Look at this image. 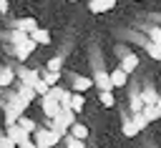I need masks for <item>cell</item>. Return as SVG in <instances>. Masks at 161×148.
<instances>
[{
	"label": "cell",
	"instance_id": "obj_1",
	"mask_svg": "<svg viewBox=\"0 0 161 148\" xmlns=\"http://www.w3.org/2000/svg\"><path fill=\"white\" fill-rule=\"evenodd\" d=\"M30 103H25V100H20L15 93L10 95V100L5 103V125H15L20 118H23V113H25V108H28Z\"/></svg>",
	"mask_w": 161,
	"mask_h": 148
},
{
	"label": "cell",
	"instance_id": "obj_2",
	"mask_svg": "<svg viewBox=\"0 0 161 148\" xmlns=\"http://www.w3.org/2000/svg\"><path fill=\"white\" fill-rule=\"evenodd\" d=\"M73 123H75V113H73V110H60V113L48 123V128H50V130H55L60 138H65Z\"/></svg>",
	"mask_w": 161,
	"mask_h": 148
},
{
	"label": "cell",
	"instance_id": "obj_3",
	"mask_svg": "<svg viewBox=\"0 0 161 148\" xmlns=\"http://www.w3.org/2000/svg\"><path fill=\"white\" fill-rule=\"evenodd\" d=\"M33 140H35L38 148H55V145L60 143V135H58L55 130H50L48 125H43V128H38V130L33 133Z\"/></svg>",
	"mask_w": 161,
	"mask_h": 148
},
{
	"label": "cell",
	"instance_id": "obj_4",
	"mask_svg": "<svg viewBox=\"0 0 161 148\" xmlns=\"http://www.w3.org/2000/svg\"><path fill=\"white\" fill-rule=\"evenodd\" d=\"M18 83H20V85H30V88H35V85L40 83V73L33 70V68H20V70H18Z\"/></svg>",
	"mask_w": 161,
	"mask_h": 148
},
{
	"label": "cell",
	"instance_id": "obj_5",
	"mask_svg": "<svg viewBox=\"0 0 161 148\" xmlns=\"http://www.w3.org/2000/svg\"><path fill=\"white\" fill-rule=\"evenodd\" d=\"M93 88H98V93H111V90H113L108 70H103V68L96 70V75H93Z\"/></svg>",
	"mask_w": 161,
	"mask_h": 148
},
{
	"label": "cell",
	"instance_id": "obj_6",
	"mask_svg": "<svg viewBox=\"0 0 161 148\" xmlns=\"http://www.w3.org/2000/svg\"><path fill=\"white\" fill-rule=\"evenodd\" d=\"M40 108H43V113H45V118H48V120H53V118L60 113V103H58V100H53L50 95H43V98H40Z\"/></svg>",
	"mask_w": 161,
	"mask_h": 148
},
{
	"label": "cell",
	"instance_id": "obj_7",
	"mask_svg": "<svg viewBox=\"0 0 161 148\" xmlns=\"http://www.w3.org/2000/svg\"><path fill=\"white\" fill-rule=\"evenodd\" d=\"M5 138H8V140H13L15 145H20V143H25L30 135H28V133L15 123V125H5Z\"/></svg>",
	"mask_w": 161,
	"mask_h": 148
},
{
	"label": "cell",
	"instance_id": "obj_8",
	"mask_svg": "<svg viewBox=\"0 0 161 148\" xmlns=\"http://www.w3.org/2000/svg\"><path fill=\"white\" fill-rule=\"evenodd\" d=\"M118 68H121L126 75H131V73L138 68V55H136V53H123V55H121V63H118Z\"/></svg>",
	"mask_w": 161,
	"mask_h": 148
},
{
	"label": "cell",
	"instance_id": "obj_9",
	"mask_svg": "<svg viewBox=\"0 0 161 148\" xmlns=\"http://www.w3.org/2000/svg\"><path fill=\"white\" fill-rule=\"evenodd\" d=\"M13 28H15V30H20V33H25V35H30V33H33L35 28H40V25H38V20H35V18H18V20L13 23Z\"/></svg>",
	"mask_w": 161,
	"mask_h": 148
},
{
	"label": "cell",
	"instance_id": "obj_10",
	"mask_svg": "<svg viewBox=\"0 0 161 148\" xmlns=\"http://www.w3.org/2000/svg\"><path fill=\"white\" fill-rule=\"evenodd\" d=\"M113 8H116V0H91V3H88V10L96 13V15L108 13V10H113Z\"/></svg>",
	"mask_w": 161,
	"mask_h": 148
},
{
	"label": "cell",
	"instance_id": "obj_11",
	"mask_svg": "<svg viewBox=\"0 0 161 148\" xmlns=\"http://www.w3.org/2000/svg\"><path fill=\"white\" fill-rule=\"evenodd\" d=\"M35 48H38V45H35V43L28 38L25 43H20V45L15 48V58H18V60H28V58H30V53H33Z\"/></svg>",
	"mask_w": 161,
	"mask_h": 148
},
{
	"label": "cell",
	"instance_id": "obj_12",
	"mask_svg": "<svg viewBox=\"0 0 161 148\" xmlns=\"http://www.w3.org/2000/svg\"><path fill=\"white\" fill-rule=\"evenodd\" d=\"M15 95H18L20 100H25V103H33V100L38 98L35 88H30V85H20V83H18V88H15Z\"/></svg>",
	"mask_w": 161,
	"mask_h": 148
},
{
	"label": "cell",
	"instance_id": "obj_13",
	"mask_svg": "<svg viewBox=\"0 0 161 148\" xmlns=\"http://www.w3.org/2000/svg\"><path fill=\"white\" fill-rule=\"evenodd\" d=\"M30 40H33L35 45H50V33H48L45 28H35V30L30 33Z\"/></svg>",
	"mask_w": 161,
	"mask_h": 148
},
{
	"label": "cell",
	"instance_id": "obj_14",
	"mask_svg": "<svg viewBox=\"0 0 161 148\" xmlns=\"http://www.w3.org/2000/svg\"><path fill=\"white\" fill-rule=\"evenodd\" d=\"M108 75H111V85H113V88H123V85H128V75H126L121 68H113Z\"/></svg>",
	"mask_w": 161,
	"mask_h": 148
},
{
	"label": "cell",
	"instance_id": "obj_15",
	"mask_svg": "<svg viewBox=\"0 0 161 148\" xmlns=\"http://www.w3.org/2000/svg\"><path fill=\"white\" fill-rule=\"evenodd\" d=\"M88 88H93V78H86V75L73 78V93H86Z\"/></svg>",
	"mask_w": 161,
	"mask_h": 148
},
{
	"label": "cell",
	"instance_id": "obj_16",
	"mask_svg": "<svg viewBox=\"0 0 161 148\" xmlns=\"http://www.w3.org/2000/svg\"><path fill=\"white\" fill-rule=\"evenodd\" d=\"M68 135H73V138H78V140H86V138H88V125H83L80 120H75V123L70 125Z\"/></svg>",
	"mask_w": 161,
	"mask_h": 148
},
{
	"label": "cell",
	"instance_id": "obj_17",
	"mask_svg": "<svg viewBox=\"0 0 161 148\" xmlns=\"http://www.w3.org/2000/svg\"><path fill=\"white\" fill-rule=\"evenodd\" d=\"M158 95H161V93H156L153 88H143V90H141L143 105H156V103H158Z\"/></svg>",
	"mask_w": 161,
	"mask_h": 148
},
{
	"label": "cell",
	"instance_id": "obj_18",
	"mask_svg": "<svg viewBox=\"0 0 161 148\" xmlns=\"http://www.w3.org/2000/svg\"><path fill=\"white\" fill-rule=\"evenodd\" d=\"M83 105H86V98H83V93H73V95H70V110L78 115V113L83 110Z\"/></svg>",
	"mask_w": 161,
	"mask_h": 148
},
{
	"label": "cell",
	"instance_id": "obj_19",
	"mask_svg": "<svg viewBox=\"0 0 161 148\" xmlns=\"http://www.w3.org/2000/svg\"><path fill=\"white\" fill-rule=\"evenodd\" d=\"M18 125H20V128H23V130H25V133H28L30 138H33V133L38 130V123H35V120H30V118H25V115H23V118L18 120Z\"/></svg>",
	"mask_w": 161,
	"mask_h": 148
},
{
	"label": "cell",
	"instance_id": "obj_20",
	"mask_svg": "<svg viewBox=\"0 0 161 148\" xmlns=\"http://www.w3.org/2000/svg\"><path fill=\"white\" fill-rule=\"evenodd\" d=\"M40 78H43V83H45L48 88H53V85H58V80H60V73H50V70H43V73H40Z\"/></svg>",
	"mask_w": 161,
	"mask_h": 148
},
{
	"label": "cell",
	"instance_id": "obj_21",
	"mask_svg": "<svg viewBox=\"0 0 161 148\" xmlns=\"http://www.w3.org/2000/svg\"><path fill=\"white\" fill-rule=\"evenodd\" d=\"M141 113L146 115V120H148V123L161 118V110H158V105H143V110H141Z\"/></svg>",
	"mask_w": 161,
	"mask_h": 148
},
{
	"label": "cell",
	"instance_id": "obj_22",
	"mask_svg": "<svg viewBox=\"0 0 161 148\" xmlns=\"http://www.w3.org/2000/svg\"><path fill=\"white\" fill-rule=\"evenodd\" d=\"M131 110H133V113H141V110H143V100H141V90H133V93H131Z\"/></svg>",
	"mask_w": 161,
	"mask_h": 148
},
{
	"label": "cell",
	"instance_id": "obj_23",
	"mask_svg": "<svg viewBox=\"0 0 161 148\" xmlns=\"http://www.w3.org/2000/svg\"><path fill=\"white\" fill-rule=\"evenodd\" d=\"M146 53H148L151 60H161V45H158V43H151V40H148V43H146Z\"/></svg>",
	"mask_w": 161,
	"mask_h": 148
},
{
	"label": "cell",
	"instance_id": "obj_24",
	"mask_svg": "<svg viewBox=\"0 0 161 148\" xmlns=\"http://www.w3.org/2000/svg\"><path fill=\"white\" fill-rule=\"evenodd\" d=\"M98 103H101L103 108H113V105H116V98H113V90H111V93H98Z\"/></svg>",
	"mask_w": 161,
	"mask_h": 148
},
{
	"label": "cell",
	"instance_id": "obj_25",
	"mask_svg": "<svg viewBox=\"0 0 161 148\" xmlns=\"http://www.w3.org/2000/svg\"><path fill=\"white\" fill-rule=\"evenodd\" d=\"M13 80H15V73H13L10 68H3V70H0V88H5V85H10Z\"/></svg>",
	"mask_w": 161,
	"mask_h": 148
},
{
	"label": "cell",
	"instance_id": "obj_26",
	"mask_svg": "<svg viewBox=\"0 0 161 148\" xmlns=\"http://www.w3.org/2000/svg\"><path fill=\"white\" fill-rule=\"evenodd\" d=\"M121 133H123V135H126V138H133V135H136V133H138V128H136V125H133V120H126V123H123V125H121Z\"/></svg>",
	"mask_w": 161,
	"mask_h": 148
},
{
	"label": "cell",
	"instance_id": "obj_27",
	"mask_svg": "<svg viewBox=\"0 0 161 148\" xmlns=\"http://www.w3.org/2000/svg\"><path fill=\"white\" fill-rule=\"evenodd\" d=\"M60 68H63V60L60 58H50L45 63V70H50V73H60Z\"/></svg>",
	"mask_w": 161,
	"mask_h": 148
},
{
	"label": "cell",
	"instance_id": "obj_28",
	"mask_svg": "<svg viewBox=\"0 0 161 148\" xmlns=\"http://www.w3.org/2000/svg\"><path fill=\"white\" fill-rule=\"evenodd\" d=\"M131 120H133V125L138 128V133L148 125V120H146V115H143V113H133V118H131Z\"/></svg>",
	"mask_w": 161,
	"mask_h": 148
},
{
	"label": "cell",
	"instance_id": "obj_29",
	"mask_svg": "<svg viewBox=\"0 0 161 148\" xmlns=\"http://www.w3.org/2000/svg\"><path fill=\"white\" fill-rule=\"evenodd\" d=\"M28 38H30V35H25V33H20V30H15V28H13V33H10V40H13L15 45H20V43H25Z\"/></svg>",
	"mask_w": 161,
	"mask_h": 148
},
{
	"label": "cell",
	"instance_id": "obj_30",
	"mask_svg": "<svg viewBox=\"0 0 161 148\" xmlns=\"http://www.w3.org/2000/svg\"><path fill=\"white\" fill-rule=\"evenodd\" d=\"M148 40H151V43H158V45H161V25H153V28L148 30Z\"/></svg>",
	"mask_w": 161,
	"mask_h": 148
},
{
	"label": "cell",
	"instance_id": "obj_31",
	"mask_svg": "<svg viewBox=\"0 0 161 148\" xmlns=\"http://www.w3.org/2000/svg\"><path fill=\"white\" fill-rule=\"evenodd\" d=\"M65 148H86V143L73 138V135H65Z\"/></svg>",
	"mask_w": 161,
	"mask_h": 148
},
{
	"label": "cell",
	"instance_id": "obj_32",
	"mask_svg": "<svg viewBox=\"0 0 161 148\" xmlns=\"http://www.w3.org/2000/svg\"><path fill=\"white\" fill-rule=\"evenodd\" d=\"M48 95H50L53 100H58V103H60V95H63V88H60V85H53V88L48 90Z\"/></svg>",
	"mask_w": 161,
	"mask_h": 148
},
{
	"label": "cell",
	"instance_id": "obj_33",
	"mask_svg": "<svg viewBox=\"0 0 161 148\" xmlns=\"http://www.w3.org/2000/svg\"><path fill=\"white\" fill-rule=\"evenodd\" d=\"M0 148H18V145H15L13 140H8V138L3 135V138H0Z\"/></svg>",
	"mask_w": 161,
	"mask_h": 148
},
{
	"label": "cell",
	"instance_id": "obj_34",
	"mask_svg": "<svg viewBox=\"0 0 161 148\" xmlns=\"http://www.w3.org/2000/svg\"><path fill=\"white\" fill-rule=\"evenodd\" d=\"M18 148H38V145H35V140H33V138H28V140H25V143H20Z\"/></svg>",
	"mask_w": 161,
	"mask_h": 148
},
{
	"label": "cell",
	"instance_id": "obj_35",
	"mask_svg": "<svg viewBox=\"0 0 161 148\" xmlns=\"http://www.w3.org/2000/svg\"><path fill=\"white\" fill-rule=\"evenodd\" d=\"M8 10H10V3H8V0H0V13H3V15H5V13H8Z\"/></svg>",
	"mask_w": 161,
	"mask_h": 148
},
{
	"label": "cell",
	"instance_id": "obj_36",
	"mask_svg": "<svg viewBox=\"0 0 161 148\" xmlns=\"http://www.w3.org/2000/svg\"><path fill=\"white\" fill-rule=\"evenodd\" d=\"M156 105H158V110H161V95H158V103H156Z\"/></svg>",
	"mask_w": 161,
	"mask_h": 148
},
{
	"label": "cell",
	"instance_id": "obj_37",
	"mask_svg": "<svg viewBox=\"0 0 161 148\" xmlns=\"http://www.w3.org/2000/svg\"><path fill=\"white\" fill-rule=\"evenodd\" d=\"M70 3H75V0H70Z\"/></svg>",
	"mask_w": 161,
	"mask_h": 148
},
{
	"label": "cell",
	"instance_id": "obj_38",
	"mask_svg": "<svg viewBox=\"0 0 161 148\" xmlns=\"http://www.w3.org/2000/svg\"><path fill=\"white\" fill-rule=\"evenodd\" d=\"M88 3H91V0H88Z\"/></svg>",
	"mask_w": 161,
	"mask_h": 148
}]
</instances>
